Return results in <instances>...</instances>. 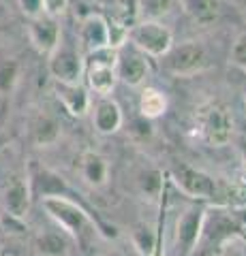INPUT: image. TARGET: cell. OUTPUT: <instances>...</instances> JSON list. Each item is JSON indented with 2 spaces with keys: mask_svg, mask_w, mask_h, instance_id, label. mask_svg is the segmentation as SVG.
I'll return each instance as SVG.
<instances>
[{
  "mask_svg": "<svg viewBox=\"0 0 246 256\" xmlns=\"http://www.w3.org/2000/svg\"><path fill=\"white\" fill-rule=\"evenodd\" d=\"M43 210L50 216V220L62 228L65 233L73 239V244H84L90 235H94L97 224L90 218V214L79 207L75 198L71 196H45Z\"/></svg>",
  "mask_w": 246,
  "mask_h": 256,
  "instance_id": "1",
  "label": "cell"
},
{
  "mask_svg": "<svg viewBox=\"0 0 246 256\" xmlns=\"http://www.w3.org/2000/svg\"><path fill=\"white\" fill-rule=\"evenodd\" d=\"M176 182L178 186L190 196H199V198H212L216 194V184L210 175H205L197 169H190V166L182 164L180 169H176Z\"/></svg>",
  "mask_w": 246,
  "mask_h": 256,
  "instance_id": "13",
  "label": "cell"
},
{
  "mask_svg": "<svg viewBox=\"0 0 246 256\" xmlns=\"http://www.w3.org/2000/svg\"><path fill=\"white\" fill-rule=\"evenodd\" d=\"M56 94L60 102L65 105V109L71 116H86L90 109V98L86 88H82L79 84H60L56 82Z\"/></svg>",
  "mask_w": 246,
  "mask_h": 256,
  "instance_id": "15",
  "label": "cell"
},
{
  "mask_svg": "<svg viewBox=\"0 0 246 256\" xmlns=\"http://www.w3.org/2000/svg\"><path fill=\"white\" fill-rule=\"evenodd\" d=\"M197 126L205 143H210L214 148L227 146L233 137V118L229 114V109L223 105H205L197 114Z\"/></svg>",
  "mask_w": 246,
  "mask_h": 256,
  "instance_id": "3",
  "label": "cell"
},
{
  "mask_svg": "<svg viewBox=\"0 0 246 256\" xmlns=\"http://www.w3.org/2000/svg\"><path fill=\"white\" fill-rule=\"evenodd\" d=\"M171 9V0H141V15L146 22H158Z\"/></svg>",
  "mask_w": 246,
  "mask_h": 256,
  "instance_id": "22",
  "label": "cell"
},
{
  "mask_svg": "<svg viewBox=\"0 0 246 256\" xmlns=\"http://www.w3.org/2000/svg\"><path fill=\"white\" fill-rule=\"evenodd\" d=\"M92 122L97 132L101 134H114L118 128L122 126V111L118 107V102L109 100V98H103L97 107H94V116H92Z\"/></svg>",
  "mask_w": 246,
  "mask_h": 256,
  "instance_id": "17",
  "label": "cell"
},
{
  "mask_svg": "<svg viewBox=\"0 0 246 256\" xmlns=\"http://www.w3.org/2000/svg\"><path fill=\"white\" fill-rule=\"evenodd\" d=\"M22 79V62L15 54L0 50V96L9 98Z\"/></svg>",
  "mask_w": 246,
  "mask_h": 256,
  "instance_id": "16",
  "label": "cell"
},
{
  "mask_svg": "<svg viewBox=\"0 0 246 256\" xmlns=\"http://www.w3.org/2000/svg\"><path fill=\"white\" fill-rule=\"evenodd\" d=\"M79 41H82V47L88 54L105 50V47H109V24L101 15L86 18L82 30H79Z\"/></svg>",
  "mask_w": 246,
  "mask_h": 256,
  "instance_id": "14",
  "label": "cell"
},
{
  "mask_svg": "<svg viewBox=\"0 0 246 256\" xmlns=\"http://www.w3.org/2000/svg\"><path fill=\"white\" fill-rule=\"evenodd\" d=\"M163 66L176 77H190L205 66V54L197 43H184L163 56Z\"/></svg>",
  "mask_w": 246,
  "mask_h": 256,
  "instance_id": "8",
  "label": "cell"
},
{
  "mask_svg": "<svg viewBox=\"0 0 246 256\" xmlns=\"http://www.w3.org/2000/svg\"><path fill=\"white\" fill-rule=\"evenodd\" d=\"M116 62L118 54L112 47L88 54V64H86V77H88V86L101 96H109L116 86Z\"/></svg>",
  "mask_w": 246,
  "mask_h": 256,
  "instance_id": "5",
  "label": "cell"
},
{
  "mask_svg": "<svg viewBox=\"0 0 246 256\" xmlns=\"http://www.w3.org/2000/svg\"><path fill=\"white\" fill-rule=\"evenodd\" d=\"M33 248L37 256H71V252H73V239L54 224L52 228L39 230L33 242Z\"/></svg>",
  "mask_w": 246,
  "mask_h": 256,
  "instance_id": "10",
  "label": "cell"
},
{
  "mask_svg": "<svg viewBox=\"0 0 246 256\" xmlns=\"http://www.w3.org/2000/svg\"><path fill=\"white\" fill-rule=\"evenodd\" d=\"M184 11L199 26H212L218 18V0H184Z\"/></svg>",
  "mask_w": 246,
  "mask_h": 256,
  "instance_id": "18",
  "label": "cell"
},
{
  "mask_svg": "<svg viewBox=\"0 0 246 256\" xmlns=\"http://www.w3.org/2000/svg\"><path fill=\"white\" fill-rule=\"evenodd\" d=\"M203 218L205 210H201V207H188L180 214V218L176 220V228H173V256H193L197 252Z\"/></svg>",
  "mask_w": 246,
  "mask_h": 256,
  "instance_id": "4",
  "label": "cell"
},
{
  "mask_svg": "<svg viewBox=\"0 0 246 256\" xmlns=\"http://www.w3.org/2000/svg\"><path fill=\"white\" fill-rule=\"evenodd\" d=\"M50 73L60 84H79V77L84 73V60L77 47L69 43H60L50 54Z\"/></svg>",
  "mask_w": 246,
  "mask_h": 256,
  "instance_id": "7",
  "label": "cell"
},
{
  "mask_svg": "<svg viewBox=\"0 0 246 256\" xmlns=\"http://www.w3.org/2000/svg\"><path fill=\"white\" fill-rule=\"evenodd\" d=\"M131 43L135 50H139L144 56H154V58H163L171 47L173 36L171 32L158 22H144L137 28L131 30Z\"/></svg>",
  "mask_w": 246,
  "mask_h": 256,
  "instance_id": "6",
  "label": "cell"
},
{
  "mask_svg": "<svg viewBox=\"0 0 246 256\" xmlns=\"http://www.w3.org/2000/svg\"><path fill=\"white\" fill-rule=\"evenodd\" d=\"M58 134H60V124H58L56 118H52L50 114L37 116V120L33 122V139L39 148L56 143Z\"/></svg>",
  "mask_w": 246,
  "mask_h": 256,
  "instance_id": "19",
  "label": "cell"
},
{
  "mask_svg": "<svg viewBox=\"0 0 246 256\" xmlns=\"http://www.w3.org/2000/svg\"><path fill=\"white\" fill-rule=\"evenodd\" d=\"M167 109V98L163 96V92L154 90V88H146L141 92V98H139V111L141 116L148 118V120H154V118H161Z\"/></svg>",
  "mask_w": 246,
  "mask_h": 256,
  "instance_id": "20",
  "label": "cell"
},
{
  "mask_svg": "<svg viewBox=\"0 0 246 256\" xmlns=\"http://www.w3.org/2000/svg\"><path fill=\"white\" fill-rule=\"evenodd\" d=\"M0 201L13 220H24L30 214L33 186H30V175L24 166L9 164V169L7 166L0 169Z\"/></svg>",
  "mask_w": 246,
  "mask_h": 256,
  "instance_id": "2",
  "label": "cell"
},
{
  "mask_svg": "<svg viewBox=\"0 0 246 256\" xmlns=\"http://www.w3.org/2000/svg\"><path fill=\"white\" fill-rule=\"evenodd\" d=\"M233 58H235V64H240V66L244 68V73H246V38H242V41L235 45Z\"/></svg>",
  "mask_w": 246,
  "mask_h": 256,
  "instance_id": "26",
  "label": "cell"
},
{
  "mask_svg": "<svg viewBox=\"0 0 246 256\" xmlns=\"http://www.w3.org/2000/svg\"><path fill=\"white\" fill-rule=\"evenodd\" d=\"M218 256H246V244L240 237H229L220 244V254Z\"/></svg>",
  "mask_w": 246,
  "mask_h": 256,
  "instance_id": "23",
  "label": "cell"
},
{
  "mask_svg": "<svg viewBox=\"0 0 246 256\" xmlns=\"http://www.w3.org/2000/svg\"><path fill=\"white\" fill-rule=\"evenodd\" d=\"M79 178L86 186L90 188H103L109 182V162L105 156H101L99 152H84L79 156Z\"/></svg>",
  "mask_w": 246,
  "mask_h": 256,
  "instance_id": "12",
  "label": "cell"
},
{
  "mask_svg": "<svg viewBox=\"0 0 246 256\" xmlns=\"http://www.w3.org/2000/svg\"><path fill=\"white\" fill-rule=\"evenodd\" d=\"M18 4H20L22 13L28 15L30 20L43 15V0H18Z\"/></svg>",
  "mask_w": 246,
  "mask_h": 256,
  "instance_id": "24",
  "label": "cell"
},
{
  "mask_svg": "<svg viewBox=\"0 0 246 256\" xmlns=\"http://www.w3.org/2000/svg\"><path fill=\"white\" fill-rule=\"evenodd\" d=\"M67 4L69 0H43V13L50 15V18H56L67 9Z\"/></svg>",
  "mask_w": 246,
  "mask_h": 256,
  "instance_id": "25",
  "label": "cell"
},
{
  "mask_svg": "<svg viewBox=\"0 0 246 256\" xmlns=\"http://www.w3.org/2000/svg\"><path fill=\"white\" fill-rule=\"evenodd\" d=\"M116 75L118 79H122L129 86H141L148 75V64H146V56L139 50H124L122 54H118V62H116Z\"/></svg>",
  "mask_w": 246,
  "mask_h": 256,
  "instance_id": "11",
  "label": "cell"
},
{
  "mask_svg": "<svg viewBox=\"0 0 246 256\" xmlns=\"http://www.w3.org/2000/svg\"><path fill=\"white\" fill-rule=\"evenodd\" d=\"M131 244H133L135 250H137V254L152 256L156 250V233L150 226H144V224H141V226H137L133 230Z\"/></svg>",
  "mask_w": 246,
  "mask_h": 256,
  "instance_id": "21",
  "label": "cell"
},
{
  "mask_svg": "<svg viewBox=\"0 0 246 256\" xmlns=\"http://www.w3.org/2000/svg\"><path fill=\"white\" fill-rule=\"evenodd\" d=\"M105 256H126V254H122V252H109V254H105Z\"/></svg>",
  "mask_w": 246,
  "mask_h": 256,
  "instance_id": "27",
  "label": "cell"
},
{
  "mask_svg": "<svg viewBox=\"0 0 246 256\" xmlns=\"http://www.w3.org/2000/svg\"><path fill=\"white\" fill-rule=\"evenodd\" d=\"M28 38L41 54H52L62 38L56 18H50L45 13L39 15V18H33L28 24Z\"/></svg>",
  "mask_w": 246,
  "mask_h": 256,
  "instance_id": "9",
  "label": "cell"
}]
</instances>
